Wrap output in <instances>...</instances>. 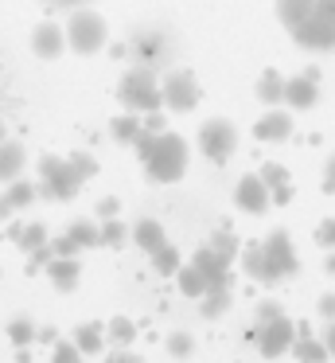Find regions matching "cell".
<instances>
[{"label": "cell", "instance_id": "6da1fadb", "mask_svg": "<svg viewBox=\"0 0 335 363\" xmlns=\"http://www.w3.org/2000/svg\"><path fill=\"white\" fill-rule=\"evenodd\" d=\"M90 176H98V160L90 152H70V157H39V196L43 199H55V203H67V199L78 196Z\"/></svg>", "mask_w": 335, "mask_h": 363}, {"label": "cell", "instance_id": "7a4b0ae2", "mask_svg": "<svg viewBox=\"0 0 335 363\" xmlns=\"http://www.w3.org/2000/svg\"><path fill=\"white\" fill-rule=\"evenodd\" d=\"M132 149H137L148 180H156V184L183 180V172H187V145H183V137L168 133V129H160V133H148L144 129Z\"/></svg>", "mask_w": 335, "mask_h": 363}, {"label": "cell", "instance_id": "3957f363", "mask_svg": "<svg viewBox=\"0 0 335 363\" xmlns=\"http://www.w3.org/2000/svg\"><path fill=\"white\" fill-rule=\"evenodd\" d=\"M296 40V48L312 51V55H327V51H335V12H331V0H319L316 9H312V16L304 20L296 32H288Z\"/></svg>", "mask_w": 335, "mask_h": 363}, {"label": "cell", "instance_id": "277c9868", "mask_svg": "<svg viewBox=\"0 0 335 363\" xmlns=\"http://www.w3.org/2000/svg\"><path fill=\"white\" fill-rule=\"evenodd\" d=\"M117 98H121V106H129L132 113H156L164 106L160 82H156V74L144 71V67L125 74L121 86H117Z\"/></svg>", "mask_w": 335, "mask_h": 363}, {"label": "cell", "instance_id": "5b68a950", "mask_svg": "<svg viewBox=\"0 0 335 363\" xmlns=\"http://www.w3.org/2000/svg\"><path fill=\"white\" fill-rule=\"evenodd\" d=\"M106 20L86 4V9H74L67 20V48L78 51V55H93V51L106 48Z\"/></svg>", "mask_w": 335, "mask_h": 363}, {"label": "cell", "instance_id": "8992f818", "mask_svg": "<svg viewBox=\"0 0 335 363\" xmlns=\"http://www.w3.org/2000/svg\"><path fill=\"white\" fill-rule=\"evenodd\" d=\"M296 336H300V328H296V320L285 313L269 316V320H257V328H254V344L265 359H277V355L293 352Z\"/></svg>", "mask_w": 335, "mask_h": 363}, {"label": "cell", "instance_id": "52a82bcc", "mask_svg": "<svg viewBox=\"0 0 335 363\" xmlns=\"http://www.w3.org/2000/svg\"><path fill=\"white\" fill-rule=\"evenodd\" d=\"M238 149V125L226 118H210L199 125V152L210 160V164H226Z\"/></svg>", "mask_w": 335, "mask_h": 363}, {"label": "cell", "instance_id": "ba28073f", "mask_svg": "<svg viewBox=\"0 0 335 363\" xmlns=\"http://www.w3.org/2000/svg\"><path fill=\"white\" fill-rule=\"evenodd\" d=\"M160 94H164V106H168V110L187 113V110L199 106L203 90H199V79H195L187 67H176V71H168L160 79Z\"/></svg>", "mask_w": 335, "mask_h": 363}, {"label": "cell", "instance_id": "9c48e42d", "mask_svg": "<svg viewBox=\"0 0 335 363\" xmlns=\"http://www.w3.org/2000/svg\"><path fill=\"white\" fill-rule=\"evenodd\" d=\"M261 250H265V262H269V269H273V277H277V281H285V277H293L296 269H300L288 230H273V235L261 242Z\"/></svg>", "mask_w": 335, "mask_h": 363}, {"label": "cell", "instance_id": "30bf717a", "mask_svg": "<svg viewBox=\"0 0 335 363\" xmlns=\"http://www.w3.org/2000/svg\"><path fill=\"white\" fill-rule=\"evenodd\" d=\"M234 203H238V211H246V215H265V211H269L273 196H269V188H265L261 172H246V176H242L238 188H234Z\"/></svg>", "mask_w": 335, "mask_h": 363}, {"label": "cell", "instance_id": "8fae6325", "mask_svg": "<svg viewBox=\"0 0 335 363\" xmlns=\"http://www.w3.org/2000/svg\"><path fill=\"white\" fill-rule=\"evenodd\" d=\"M316 98H319V71L316 67L285 79V106H293V110H312Z\"/></svg>", "mask_w": 335, "mask_h": 363}, {"label": "cell", "instance_id": "7c38bea8", "mask_svg": "<svg viewBox=\"0 0 335 363\" xmlns=\"http://www.w3.org/2000/svg\"><path fill=\"white\" fill-rule=\"evenodd\" d=\"M31 51H35L39 59H59L62 51H67V28H59L55 20L35 24V32H31Z\"/></svg>", "mask_w": 335, "mask_h": 363}, {"label": "cell", "instance_id": "4fadbf2b", "mask_svg": "<svg viewBox=\"0 0 335 363\" xmlns=\"http://www.w3.org/2000/svg\"><path fill=\"white\" fill-rule=\"evenodd\" d=\"M191 262L203 269V277H207V285H210V289H230V262H226V258H218V254L210 250V246H199Z\"/></svg>", "mask_w": 335, "mask_h": 363}, {"label": "cell", "instance_id": "5bb4252c", "mask_svg": "<svg viewBox=\"0 0 335 363\" xmlns=\"http://www.w3.org/2000/svg\"><path fill=\"white\" fill-rule=\"evenodd\" d=\"M254 137H257V141H265V145H269V141H277V145L288 141V137H293V113L273 106V110L254 125Z\"/></svg>", "mask_w": 335, "mask_h": 363}, {"label": "cell", "instance_id": "9a60e30c", "mask_svg": "<svg viewBox=\"0 0 335 363\" xmlns=\"http://www.w3.org/2000/svg\"><path fill=\"white\" fill-rule=\"evenodd\" d=\"M47 277H51V285L59 293H70L78 285V277H82V266H78V258H51L47 262Z\"/></svg>", "mask_w": 335, "mask_h": 363}, {"label": "cell", "instance_id": "2e32d148", "mask_svg": "<svg viewBox=\"0 0 335 363\" xmlns=\"http://www.w3.org/2000/svg\"><path fill=\"white\" fill-rule=\"evenodd\" d=\"M261 180H265V188H269V196H273V203H277V207L293 203V180H288V168L285 164H265L261 168Z\"/></svg>", "mask_w": 335, "mask_h": 363}, {"label": "cell", "instance_id": "e0dca14e", "mask_svg": "<svg viewBox=\"0 0 335 363\" xmlns=\"http://www.w3.org/2000/svg\"><path fill=\"white\" fill-rule=\"evenodd\" d=\"M242 266H246V277H254V281H261V285H277V277H273L269 262H265L261 242H249L246 250H242Z\"/></svg>", "mask_w": 335, "mask_h": 363}, {"label": "cell", "instance_id": "ac0fdd59", "mask_svg": "<svg viewBox=\"0 0 335 363\" xmlns=\"http://www.w3.org/2000/svg\"><path fill=\"white\" fill-rule=\"evenodd\" d=\"M316 4H319V0H277V20L288 28V32H296V28L312 16Z\"/></svg>", "mask_w": 335, "mask_h": 363}, {"label": "cell", "instance_id": "d6986e66", "mask_svg": "<svg viewBox=\"0 0 335 363\" xmlns=\"http://www.w3.org/2000/svg\"><path fill=\"white\" fill-rule=\"evenodd\" d=\"M23 172V145L20 141H0V184L20 180Z\"/></svg>", "mask_w": 335, "mask_h": 363}, {"label": "cell", "instance_id": "ffe728a7", "mask_svg": "<svg viewBox=\"0 0 335 363\" xmlns=\"http://www.w3.org/2000/svg\"><path fill=\"white\" fill-rule=\"evenodd\" d=\"M293 355L300 363H327V359H331L327 344H324V340H316V336H308V328H300V336H296V344H293Z\"/></svg>", "mask_w": 335, "mask_h": 363}, {"label": "cell", "instance_id": "44dd1931", "mask_svg": "<svg viewBox=\"0 0 335 363\" xmlns=\"http://www.w3.org/2000/svg\"><path fill=\"white\" fill-rule=\"evenodd\" d=\"M132 242H137L144 254H156L164 242H168V235H164V227L156 219H140L137 227H132Z\"/></svg>", "mask_w": 335, "mask_h": 363}, {"label": "cell", "instance_id": "7402d4cb", "mask_svg": "<svg viewBox=\"0 0 335 363\" xmlns=\"http://www.w3.org/2000/svg\"><path fill=\"white\" fill-rule=\"evenodd\" d=\"M140 133H144V121H140L132 110L109 121V137H113L117 145H137V137H140Z\"/></svg>", "mask_w": 335, "mask_h": 363}, {"label": "cell", "instance_id": "603a6c76", "mask_svg": "<svg viewBox=\"0 0 335 363\" xmlns=\"http://www.w3.org/2000/svg\"><path fill=\"white\" fill-rule=\"evenodd\" d=\"M254 90L265 106H285V79H280L277 71H261V79H257Z\"/></svg>", "mask_w": 335, "mask_h": 363}, {"label": "cell", "instance_id": "cb8c5ba5", "mask_svg": "<svg viewBox=\"0 0 335 363\" xmlns=\"http://www.w3.org/2000/svg\"><path fill=\"white\" fill-rule=\"evenodd\" d=\"M67 238L74 242V250H86V246H101V227L90 219H74L67 227Z\"/></svg>", "mask_w": 335, "mask_h": 363}, {"label": "cell", "instance_id": "d4e9b609", "mask_svg": "<svg viewBox=\"0 0 335 363\" xmlns=\"http://www.w3.org/2000/svg\"><path fill=\"white\" fill-rule=\"evenodd\" d=\"M176 281H179V293H183V297H203V293L210 289V285H207V277H203V269L195 266V262H187V266H179Z\"/></svg>", "mask_w": 335, "mask_h": 363}, {"label": "cell", "instance_id": "484cf974", "mask_svg": "<svg viewBox=\"0 0 335 363\" xmlns=\"http://www.w3.org/2000/svg\"><path fill=\"white\" fill-rule=\"evenodd\" d=\"M8 235H12L16 242H20V250H23V254H31V250H39V246H47V242H51V238H47V227H43V223H28V227H12Z\"/></svg>", "mask_w": 335, "mask_h": 363}, {"label": "cell", "instance_id": "4316f807", "mask_svg": "<svg viewBox=\"0 0 335 363\" xmlns=\"http://www.w3.org/2000/svg\"><path fill=\"white\" fill-rule=\"evenodd\" d=\"M74 344L82 347V355H98L101 347H106V328H101V324H78Z\"/></svg>", "mask_w": 335, "mask_h": 363}, {"label": "cell", "instance_id": "83f0119b", "mask_svg": "<svg viewBox=\"0 0 335 363\" xmlns=\"http://www.w3.org/2000/svg\"><path fill=\"white\" fill-rule=\"evenodd\" d=\"M210 250L218 254V258H226V262H234V258H242V242H238V235H234L230 227H222V230H215L210 235Z\"/></svg>", "mask_w": 335, "mask_h": 363}, {"label": "cell", "instance_id": "f1b7e54d", "mask_svg": "<svg viewBox=\"0 0 335 363\" xmlns=\"http://www.w3.org/2000/svg\"><path fill=\"white\" fill-rule=\"evenodd\" d=\"M148 258H152V269H156V274H164V277H176L179 266H183V258H179V250L171 242H164L160 250L148 254Z\"/></svg>", "mask_w": 335, "mask_h": 363}, {"label": "cell", "instance_id": "f546056e", "mask_svg": "<svg viewBox=\"0 0 335 363\" xmlns=\"http://www.w3.org/2000/svg\"><path fill=\"white\" fill-rule=\"evenodd\" d=\"M35 196H39V188H35V184H28V180H12V184H8V191H4V199H8L12 211H23L28 203H35Z\"/></svg>", "mask_w": 335, "mask_h": 363}, {"label": "cell", "instance_id": "4dcf8cb0", "mask_svg": "<svg viewBox=\"0 0 335 363\" xmlns=\"http://www.w3.org/2000/svg\"><path fill=\"white\" fill-rule=\"evenodd\" d=\"M106 340H113L117 347H129L132 340H137V324H132L129 316H113V320L106 324Z\"/></svg>", "mask_w": 335, "mask_h": 363}, {"label": "cell", "instance_id": "1f68e13d", "mask_svg": "<svg viewBox=\"0 0 335 363\" xmlns=\"http://www.w3.org/2000/svg\"><path fill=\"white\" fill-rule=\"evenodd\" d=\"M199 301H203L199 313L207 316V320H215V316H222L226 308H230V289H207Z\"/></svg>", "mask_w": 335, "mask_h": 363}, {"label": "cell", "instance_id": "d6a6232c", "mask_svg": "<svg viewBox=\"0 0 335 363\" xmlns=\"http://www.w3.org/2000/svg\"><path fill=\"white\" fill-rule=\"evenodd\" d=\"M35 336H39V328L28 320V316H12V320H8V340H12L16 347H28Z\"/></svg>", "mask_w": 335, "mask_h": 363}, {"label": "cell", "instance_id": "836d02e7", "mask_svg": "<svg viewBox=\"0 0 335 363\" xmlns=\"http://www.w3.org/2000/svg\"><path fill=\"white\" fill-rule=\"evenodd\" d=\"M125 238H129V227L121 219H101V246L117 250V246H125Z\"/></svg>", "mask_w": 335, "mask_h": 363}, {"label": "cell", "instance_id": "e575fe53", "mask_svg": "<svg viewBox=\"0 0 335 363\" xmlns=\"http://www.w3.org/2000/svg\"><path fill=\"white\" fill-rule=\"evenodd\" d=\"M51 363H82V347H78L74 340H55Z\"/></svg>", "mask_w": 335, "mask_h": 363}, {"label": "cell", "instance_id": "d590c367", "mask_svg": "<svg viewBox=\"0 0 335 363\" xmlns=\"http://www.w3.org/2000/svg\"><path fill=\"white\" fill-rule=\"evenodd\" d=\"M168 352L176 355V359H187V355L195 352V336H191V332H171V336H168Z\"/></svg>", "mask_w": 335, "mask_h": 363}, {"label": "cell", "instance_id": "8d00e7d4", "mask_svg": "<svg viewBox=\"0 0 335 363\" xmlns=\"http://www.w3.org/2000/svg\"><path fill=\"white\" fill-rule=\"evenodd\" d=\"M316 242H319V246H327V250H335V215H331V219H324V223H319Z\"/></svg>", "mask_w": 335, "mask_h": 363}, {"label": "cell", "instance_id": "74e56055", "mask_svg": "<svg viewBox=\"0 0 335 363\" xmlns=\"http://www.w3.org/2000/svg\"><path fill=\"white\" fill-rule=\"evenodd\" d=\"M43 9L51 12H74V9H86V4H93V0H39Z\"/></svg>", "mask_w": 335, "mask_h": 363}, {"label": "cell", "instance_id": "f35d334b", "mask_svg": "<svg viewBox=\"0 0 335 363\" xmlns=\"http://www.w3.org/2000/svg\"><path fill=\"white\" fill-rule=\"evenodd\" d=\"M106 363H144V359H140L137 352H129V347H117V352L106 355Z\"/></svg>", "mask_w": 335, "mask_h": 363}, {"label": "cell", "instance_id": "ab89813d", "mask_svg": "<svg viewBox=\"0 0 335 363\" xmlns=\"http://www.w3.org/2000/svg\"><path fill=\"white\" fill-rule=\"evenodd\" d=\"M117 211H121V203H117L113 196H106V199L98 203V219H117Z\"/></svg>", "mask_w": 335, "mask_h": 363}, {"label": "cell", "instance_id": "60d3db41", "mask_svg": "<svg viewBox=\"0 0 335 363\" xmlns=\"http://www.w3.org/2000/svg\"><path fill=\"white\" fill-rule=\"evenodd\" d=\"M324 191H327V196H335V152L327 157V164H324Z\"/></svg>", "mask_w": 335, "mask_h": 363}, {"label": "cell", "instance_id": "b9f144b4", "mask_svg": "<svg viewBox=\"0 0 335 363\" xmlns=\"http://www.w3.org/2000/svg\"><path fill=\"white\" fill-rule=\"evenodd\" d=\"M319 316L335 320V293H324V297H319Z\"/></svg>", "mask_w": 335, "mask_h": 363}, {"label": "cell", "instance_id": "7bdbcfd3", "mask_svg": "<svg viewBox=\"0 0 335 363\" xmlns=\"http://www.w3.org/2000/svg\"><path fill=\"white\" fill-rule=\"evenodd\" d=\"M277 313H280L277 301H261V305H257V320H269V316H277Z\"/></svg>", "mask_w": 335, "mask_h": 363}, {"label": "cell", "instance_id": "ee69618b", "mask_svg": "<svg viewBox=\"0 0 335 363\" xmlns=\"http://www.w3.org/2000/svg\"><path fill=\"white\" fill-rule=\"evenodd\" d=\"M144 129H148V133H160V129H164V113H160V110H156V113H144Z\"/></svg>", "mask_w": 335, "mask_h": 363}, {"label": "cell", "instance_id": "f6af8a7d", "mask_svg": "<svg viewBox=\"0 0 335 363\" xmlns=\"http://www.w3.org/2000/svg\"><path fill=\"white\" fill-rule=\"evenodd\" d=\"M324 344H327V352H331V359H335V320L327 324V336H324Z\"/></svg>", "mask_w": 335, "mask_h": 363}, {"label": "cell", "instance_id": "bcb514c9", "mask_svg": "<svg viewBox=\"0 0 335 363\" xmlns=\"http://www.w3.org/2000/svg\"><path fill=\"white\" fill-rule=\"evenodd\" d=\"M4 219H12V207H8V199L0 196V223H4Z\"/></svg>", "mask_w": 335, "mask_h": 363}, {"label": "cell", "instance_id": "7dc6e473", "mask_svg": "<svg viewBox=\"0 0 335 363\" xmlns=\"http://www.w3.org/2000/svg\"><path fill=\"white\" fill-rule=\"evenodd\" d=\"M324 269H327V274H331V277H335V250H331V254H327V262H324Z\"/></svg>", "mask_w": 335, "mask_h": 363}, {"label": "cell", "instance_id": "c3c4849f", "mask_svg": "<svg viewBox=\"0 0 335 363\" xmlns=\"http://www.w3.org/2000/svg\"><path fill=\"white\" fill-rule=\"evenodd\" d=\"M331 12H335V0H331Z\"/></svg>", "mask_w": 335, "mask_h": 363}, {"label": "cell", "instance_id": "681fc988", "mask_svg": "<svg viewBox=\"0 0 335 363\" xmlns=\"http://www.w3.org/2000/svg\"><path fill=\"white\" fill-rule=\"evenodd\" d=\"M0 274H4V269H0Z\"/></svg>", "mask_w": 335, "mask_h": 363}]
</instances>
